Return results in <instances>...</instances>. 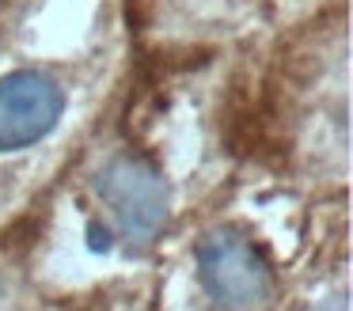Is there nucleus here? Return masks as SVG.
I'll return each mask as SVG.
<instances>
[{"label":"nucleus","mask_w":353,"mask_h":311,"mask_svg":"<svg viewBox=\"0 0 353 311\" xmlns=\"http://www.w3.org/2000/svg\"><path fill=\"white\" fill-rule=\"evenodd\" d=\"M95 194L130 239H156L168 224V179L141 156H114L95 174Z\"/></svg>","instance_id":"nucleus-2"},{"label":"nucleus","mask_w":353,"mask_h":311,"mask_svg":"<svg viewBox=\"0 0 353 311\" xmlns=\"http://www.w3.org/2000/svg\"><path fill=\"white\" fill-rule=\"evenodd\" d=\"M334 308H338V303H334V300H330V303H323V308H319V311H334Z\"/></svg>","instance_id":"nucleus-4"},{"label":"nucleus","mask_w":353,"mask_h":311,"mask_svg":"<svg viewBox=\"0 0 353 311\" xmlns=\"http://www.w3.org/2000/svg\"><path fill=\"white\" fill-rule=\"evenodd\" d=\"M65 95L46 72L19 68L0 76V152H23L54 133Z\"/></svg>","instance_id":"nucleus-3"},{"label":"nucleus","mask_w":353,"mask_h":311,"mask_svg":"<svg viewBox=\"0 0 353 311\" xmlns=\"http://www.w3.org/2000/svg\"><path fill=\"white\" fill-rule=\"evenodd\" d=\"M201 288L228 311H262L274 300V265L239 228H209L194 247Z\"/></svg>","instance_id":"nucleus-1"}]
</instances>
